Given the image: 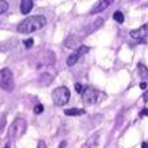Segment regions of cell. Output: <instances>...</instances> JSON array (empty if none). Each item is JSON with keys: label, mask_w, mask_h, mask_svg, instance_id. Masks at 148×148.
Segmentation results:
<instances>
[{"label": "cell", "mask_w": 148, "mask_h": 148, "mask_svg": "<svg viewBox=\"0 0 148 148\" xmlns=\"http://www.w3.org/2000/svg\"><path fill=\"white\" fill-rule=\"evenodd\" d=\"M142 148H148V143H147V142L143 143V144H142Z\"/></svg>", "instance_id": "obj_27"}, {"label": "cell", "mask_w": 148, "mask_h": 148, "mask_svg": "<svg viewBox=\"0 0 148 148\" xmlns=\"http://www.w3.org/2000/svg\"><path fill=\"white\" fill-rule=\"evenodd\" d=\"M113 18L117 21L118 24H123V21H125V17H123V13L119 11H115L114 14H113Z\"/></svg>", "instance_id": "obj_16"}, {"label": "cell", "mask_w": 148, "mask_h": 148, "mask_svg": "<svg viewBox=\"0 0 148 148\" xmlns=\"http://www.w3.org/2000/svg\"><path fill=\"white\" fill-rule=\"evenodd\" d=\"M81 98H83V103L90 106V105H95L98 101V92L92 87H85L81 93Z\"/></svg>", "instance_id": "obj_5"}, {"label": "cell", "mask_w": 148, "mask_h": 148, "mask_svg": "<svg viewBox=\"0 0 148 148\" xmlns=\"http://www.w3.org/2000/svg\"><path fill=\"white\" fill-rule=\"evenodd\" d=\"M5 148H9V143H8V144H7V145H5Z\"/></svg>", "instance_id": "obj_28"}, {"label": "cell", "mask_w": 148, "mask_h": 148, "mask_svg": "<svg viewBox=\"0 0 148 148\" xmlns=\"http://www.w3.org/2000/svg\"><path fill=\"white\" fill-rule=\"evenodd\" d=\"M71 93L67 87H58L53 92V101L56 106H64L70 101Z\"/></svg>", "instance_id": "obj_4"}, {"label": "cell", "mask_w": 148, "mask_h": 148, "mask_svg": "<svg viewBox=\"0 0 148 148\" xmlns=\"http://www.w3.org/2000/svg\"><path fill=\"white\" fill-rule=\"evenodd\" d=\"M8 1L7 0H0V14H3L8 9Z\"/></svg>", "instance_id": "obj_17"}, {"label": "cell", "mask_w": 148, "mask_h": 148, "mask_svg": "<svg viewBox=\"0 0 148 148\" xmlns=\"http://www.w3.org/2000/svg\"><path fill=\"white\" fill-rule=\"evenodd\" d=\"M66 145H67V143H66V142H62V143H60V145H59V148H64Z\"/></svg>", "instance_id": "obj_26"}, {"label": "cell", "mask_w": 148, "mask_h": 148, "mask_svg": "<svg viewBox=\"0 0 148 148\" xmlns=\"http://www.w3.org/2000/svg\"><path fill=\"white\" fill-rule=\"evenodd\" d=\"M75 90H76V92H77V93H83V85H81V84H75Z\"/></svg>", "instance_id": "obj_21"}, {"label": "cell", "mask_w": 148, "mask_h": 148, "mask_svg": "<svg viewBox=\"0 0 148 148\" xmlns=\"http://www.w3.org/2000/svg\"><path fill=\"white\" fill-rule=\"evenodd\" d=\"M42 112H43V106H42L41 103H38V105L34 108V113H36V114H41Z\"/></svg>", "instance_id": "obj_19"}, {"label": "cell", "mask_w": 148, "mask_h": 148, "mask_svg": "<svg viewBox=\"0 0 148 148\" xmlns=\"http://www.w3.org/2000/svg\"><path fill=\"white\" fill-rule=\"evenodd\" d=\"M97 144H98V134H95L89 139H87V142L84 143L81 148H95Z\"/></svg>", "instance_id": "obj_11"}, {"label": "cell", "mask_w": 148, "mask_h": 148, "mask_svg": "<svg viewBox=\"0 0 148 148\" xmlns=\"http://www.w3.org/2000/svg\"><path fill=\"white\" fill-rule=\"evenodd\" d=\"M102 23H103V20L101 18V17H97V20L93 21V24H92V26H90V29L88 30V33H92V32H95L96 29H98L101 25H102Z\"/></svg>", "instance_id": "obj_14"}, {"label": "cell", "mask_w": 148, "mask_h": 148, "mask_svg": "<svg viewBox=\"0 0 148 148\" xmlns=\"http://www.w3.org/2000/svg\"><path fill=\"white\" fill-rule=\"evenodd\" d=\"M0 88L5 92H12L14 89L13 73L9 68H3L0 71Z\"/></svg>", "instance_id": "obj_3"}, {"label": "cell", "mask_w": 148, "mask_h": 148, "mask_svg": "<svg viewBox=\"0 0 148 148\" xmlns=\"http://www.w3.org/2000/svg\"><path fill=\"white\" fill-rule=\"evenodd\" d=\"M47 24V20L45 16L37 14V16H30L26 17L24 21L18 24L17 26V32L23 34H30L33 32H38L42 28H45V25Z\"/></svg>", "instance_id": "obj_1"}, {"label": "cell", "mask_w": 148, "mask_h": 148, "mask_svg": "<svg viewBox=\"0 0 148 148\" xmlns=\"http://www.w3.org/2000/svg\"><path fill=\"white\" fill-rule=\"evenodd\" d=\"M33 43H34V39L33 38H29V39H26L25 42H24V45L26 46V47H32V46H33Z\"/></svg>", "instance_id": "obj_20"}, {"label": "cell", "mask_w": 148, "mask_h": 148, "mask_svg": "<svg viewBox=\"0 0 148 148\" xmlns=\"http://www.w3.org/2000/svg\"><path fill=\"white\" fill-rule=\"evenodd\" d=\"M140 88H142V89H145V88H147V83H142L140 84Z\"/></svg>", "instance_id": "obj_25"}, {"label": "cell", "mask_w": 148, "mask_h": 148, "mask_svg": "<svg viewBox=\"0 0 148 148\" xmlns=\"http://www.w3.org/2000/svg\"><path fill=\"white\" fill-rule=\"evenodd\" d=\"M37 148H47V145H46V143L43 142V140H39L38 142V147Z\"/></svg>", "instance_id": "obj_22"}, {"label": "cell", "mask_w": 148, "mask_h": 148, "mask_svg": "<svg viewBox=\"0 0 148 148\" xmlns=\"http://www.w3.org/2000/svg\"><path fill=\"white\" fill-rule=\"evenodd\" d=\"M80 42H81V38L77 36H75V34H71V36H68L67 38H66L64 41V46L67 49H71V50H75V49H79L80 47Z\"/></svg>", "instance_id": "obj_7"}, {"label": "cell", "mask_w": 148, "mask_h": 148, "mask_svg": "<svg viewBox=\"0 0 148 148\" xmlns=\"http://www.w3.org/2000/svg\"><path fill=\"white\" fill-rule=\"evenodd\" d=\"M26 121L24 118L18 117L13 121V123L11 125L8 130V139L11 140H16V139H20V138L23 136L26 131Z\"/></svg>", "instance_id": "obj_2"}, {"label": "cell", "mask_w": 148, "mask_h": 148, "mask_svg": "<svg viewBox=\"0 0 148 148\" xmlns=\"http://www.w3.org/2000/svg\"><path fill=\"white\" fill-rule=\"evenodd\" d=\"M143 101H144V102H148V90L143 95Z\"/></svg>", "instance_id": "obj_23"}, {"label": "cell", "mask_w": 148, "mask_h": 148, "mask_svg": "<svg viewBox=\"0 0 148 148\" xmlns=\"http://www.w3.org/2000/svg\"><path fill=\"white\" fill-rule=\"evenodd\" d=\"M42 60H43L45 64H49V66L53 64L54 62H55V54L53 51H45L43 56H42Z\"/></svg>", "instance_id": "obj_12"}, {"label": "cell", "mask_w": 148, "mask_h": 148, "mask_svg": "<svg viewBox=\"0 0 148 148\" xmlns=\"http://www.w3.org/2000/svg\"><path fill=\"white\" fill-rule=\"evenodd\" d=\"M5 123H7V117H5V114L0 115V130H1L4 126H5Z\"/></svg>", "instance_id": "obj_18"}, {"label": "cell", "mask_w": 148, "mask_h": 148, "mask_svg": "<svg viewBox=\"0 0 148 148\" xmlns=\"http://www.w3.org/2000/svg\"><path fill=\"white\" fill-rule=\"evenodd\" d=\"M33 8V0H21L20 4V11L23 14H28Z\"/></svg>", "instance_id": "obj_10"}, {"label": "cell", "mask_w": 148, "mask_h": 148, "mask_svg": "<svg viewBox=\"0 0 148 148\" xmlns=\"http://www.w3.org/2000/svg\"><path fill=\"white\" fill-rule=\"evenodd\" d=\"M66 115H81L84 114V110H79L76 108H71V109H66L64 110Z\"/></svg>", "instance_id": "obj_15"}, {"label": "cell", "mask_w": 148, "mask_h": 148, "mask_svg": "<svg viewBox=\"0 0 148 148\" xmlns=\"http://www.w3.org/2000/svg\"><path fill=\"white\" fill-rule=\"evenodd\" d=\"M88 51H89V47H88V46L81 45L79 49H76L75 53H72V54H71V55L67 58V66H70V67L75 66V64H76V62H77L79 59H80L81 56L84 55V54H87Z\"/></svg>", "instance_id": "obj_6"}, {"label": "cell", "mask_w": 148, "mask_h": 148, "mask_svg": "<svg viewBox=\"0 0 148 148\" xmlns=\"http://www.w3.org/2000/svg\"><path fill=\"white\" fill-rule=\"evenodd\" d=\"M51 80H53V77H51L49 73H43V75H41V77H39V84L41 85H49V84L51 83Z\"/></svg>", "instance_id": "obj_13"}, {"label": "cell", "mask_w": 148, "mask_h": 148, "mask_svg": "<svg viewBox=\"0 0 148 148\" xmlns=\"http://www.w3.org/2000/svg\"><path fill=\"white\" fill-rule=\"evenodd\" d=\"M114 3V0H100L92 9H90V14H96V13H100V12L105 11L109 5Z\"/></svg>", "instance_id": "obj_9"}, {"label": "cell", "mask_w": 148, "mask_h": 148, "mask_svg": "<svg viewBox=\"0 0 148 148\" xmlns=\"http://www.w3.org/2000/svg\"><path fill=\"white\" fill-rule=\"evenodd\" d=\"M140 115H144V117H148V109H143Z\"/></svg>", "instance_id": "obj_24"}, {"label": "cell", "mask_w": 148, "mask_h": 148, "mask_svg": "<svg viewBox=\"0 0 148 148\" xmlns=\"http://www.w3.org/2000/svg\"><path fill=\"white\" fill-rule=\"evenodd\" d=\"M130 36H131V38H134V39H143V38H145V37L148 36V23L144 24L143 26H140V28L131 30V32H130Z\"/></svg>", "instance_id": "obj_8"}]
</instances>
